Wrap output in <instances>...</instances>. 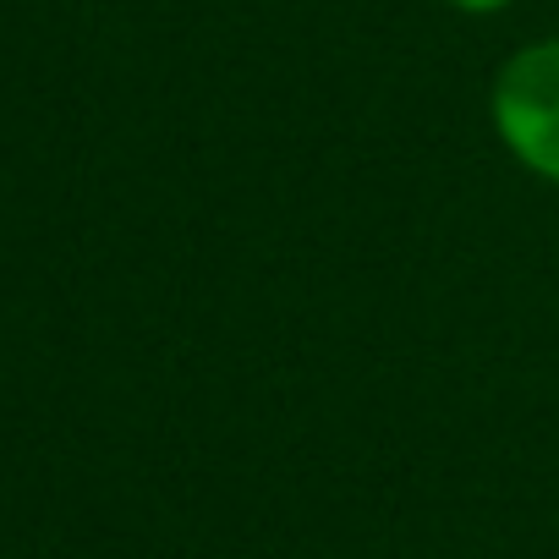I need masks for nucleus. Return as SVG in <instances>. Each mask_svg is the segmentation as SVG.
Returning <instances> with one entry per match:
<instances>
[{
    "instance_id": "obj_2",
    "label": "nucleus",
    "mask_w": 559,
    "mask_h": 559,
    "mask_svg": "<svg viewBox=\"0 0 559 559\" xmlns=\"http://www.w3.org/2000/svg\"><path fill=\"white\" fill-rule=\"evenodd\" d=\"M450 12H461V17H499V12H510L515 0H444Z\"/></svg>"
},
{
    "instance_id": "obj_1",
    "label": "nucleus",
    "mask_w": 559,
    "mask_h": 559,
    "mask_svg": "<svg viewBox=\"0 0 559 559\" xmlns=\"http://www.w3.org/2000/svg\"><path fill=\"white\" fill-rule=\"evenodd\" d=\"M488 127L526 176L559 187V34L526 39L493 67Z\"/></svg>"
}]
</instances>
